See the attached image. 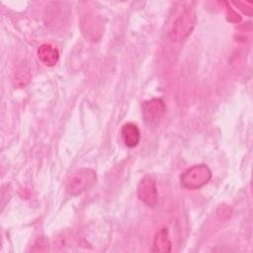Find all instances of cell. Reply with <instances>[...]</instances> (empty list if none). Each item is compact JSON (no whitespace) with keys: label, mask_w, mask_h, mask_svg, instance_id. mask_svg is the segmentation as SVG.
<instances>
[{"label":"cell","mask_w":253,"mask_h":253,"mask_svg":"<svg viewBox=\"0 0 253 253\" xmlns=\"http://www.w3.org/2000/svg\"><path fill=\"white\" fill-rule=\"evenodd\" d=\"M197 23V16L193 8L184 7L176 16L168 33L169 39L174 42L186 40L193 32Z\"/></svg>","instance_id":"6da1fadb"},{"label":"cell","mask_w":253,"mask_h":253,"mask_svg":"<svg viewBox=\"0 0 253 253\" xmlns=\"http://www.w3.org/2000/svg\"><path fill=\"white\" fill-rule=\"evenodd\" d=\"M40 61L45 66H54L59 60V51L50 43H42L37 50Z\"/></svg>","instance_id":"8992f818"},{"label":"cell","mask_w":253,"mask_h":253,"mask_svg":"<svg viewBox=\"0 0 253 253\" xmlns=\"http://www.w3.org/2000/svg\"><path fill=\"white\" fill-rule=\"evenodd\" d=\"M138 199L150 208H154L158 202L157 188L154 180L148 176L144 177L137 186Z\"/></svg>","instance_id":"5b68a950"},{"label":"cell","mask_w":253,"mask_h":253,"mask_svg":"<svg viewBox=\"0 0 253 253\" xmlns=\"http://www.w3.org/2000/svg\"><path fill=\"white\" fill-rule=\"evenodd\" d=\"M171 248H172V243H171V240L169 237L168 228L162 227L154 235L151 251L167 253V252L171 251Z\"/></svg>","instance_id":"52a82bcc"},{"label":"cell","mask_w":253,"mask_h":253,"mask_svg":"<svg viewBox=\"0 0 253 253\" xmlns=\"http://www.w3.org/2000/svg\"><path fill=\"white\" fill-rule=\"evenodd\" d=\"M121 134L125 144L129 148H133L139 143L140 130L135 124H132V123L125 124L122 126Z\"/></svg>","instance_id":"ba28073f"},{"label":"cell","mask_w":253,"mask_h":253,"mask_svg":"<svg viewBox=\"0 0 253 253\" xmlns=\"http://www.w3.org/2000/svg\"><path fill=\"white\" fill-rule=\"evenodd\" d=\"M142 116L149 126L157 125L166 114V105L160 98H152L141 104Z\"/></svg>","instance_id":"277c9868"},{"label":"cell","mask_w":253,"mask_h":253,"mask_svg":"<svg viewBox=\"0 0 253 253\" xmlns=\"http://www.w3.org/2000/svg\"><path fill=\"white\" fill-rule=\"evenodd\" d=\"M211 178V170L206 164L194 165L185 170L181 177V185L189 190H197L204 187Z\"/></svg>","instance_id":"3957f363"},{"label":"cell","mask_w":253,"mask_h":253,"mask_svg":"<svg viewBox=\"0 0 253 253\" xmlns=\"http://www.w3.org/2000/svg\"><path fill=\"white\" fill-rule=\"evenodd\" d=\"M97 182V174L93 169L81 168L73 172L66 182V192L70 196H78L90 190Z\"/></svg>","instance_id":"7a4b0ae2"}]
</instances>
